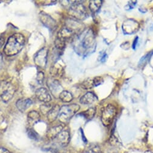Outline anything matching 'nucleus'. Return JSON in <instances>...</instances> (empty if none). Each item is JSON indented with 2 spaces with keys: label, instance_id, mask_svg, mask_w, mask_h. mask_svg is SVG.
<instances>
[{
  "label": "nucleus",
  "instance_id": "20",
  "mask_svg": "<svg viewBox=\"0 0 153 153\" xmlns=\"http://www.w3.org/2000/svg\"><path fill=\"white\" fill-rule=\"evenodd\" d=\"M28 122L30 125H33L40 120V115L36 111H30L27 115Z\"/></svg>",
  "mask_w": 153,
  "mask_h": 153
},
{
  "label": "nucleus",
  "instance_id": "5",
  "mask_svg": "<svg viewBox=\"0 0 153 153\" xmlns=\"http://www.w3.org/2000/svg\"><path fill=\"white\" fill-rule=\"evenodd\" d=\"M116 115V108L111 105L108 104L102 111L101 112V122L106 127L109 126L113 121Z\"/></svg>",
  "mask_w": 153,
  "mask_h": 153
},
{
  "label": "nucleus",
  "instance_id": "8",
  "mask_svg": "<svg viewBox=\"0 0 153 153\" xmlns=\"http://www.w3.org/2000/svg\"><path fill=\"white\" fill-rule=\"evenodd\" d=\"M139 24L134 19H128L125 20L122 25V29L125 34H133L139 30Z\"/></svg>",
  "mask_w": 153,
  "mask_h": 153
},
{
  "label": "nucleus",
  "instance_id": "16",
  "mask_svg": "<svg viewBox=\"0 0 153 153\" xmlns=\"http://www.w3.org/2000/svg\"><path fill=\"white\" fill-rule=\"evenodd\" d=\"M63 126L61 124L52 127L47 131V138L52 141L55 139V137L63 130Z\"/></svg>",
  "mask_w": 153,
  "mask_h": 153
},
{
  "label": "nucleus",
  "instance_id": "18",
  "mask_svg": "<svg viewBox=\"0 0 153 153\" xmlns=\"http://www.w3.org/2000/svg\"><path fill=\"white\" fill-rule=\"evenodd\" d=\"M74 35H75V34L70 30H69L68 28H66V27L64 26L58 32L57 37L62 39L66 41L67 39H69L71 38L72 37H73Z\"/></svg>",
  "mask_w": 153,
  "mask_h": 153
},
{
  "label": "nucleus",
  "instance_id": "11",
  "mask_svg": "<svg viewBox=\"0 0 153 153\" xmlns=\"http://www.w3.org/2000/svg\"><path fill=\"white\" fill-rule=\"evenodd\" d=\"M39 19L42 24H44L46 27L49 28L52 31H54L57 28L56 21L49 15L45 12H40L39 14Z\"/></svg>",
  "mask_w": 153,
  "mask_h": 153
},
{
  "label": "nucleus",
  "instance_id": "6",
  "mask_svg": "<svg viewBox=\"0 0 153 153\" xmlns=\"http://www.w3.org/2000/svg\"><path fill=\"white\" fill-rule=\"evenodd\" d=\"M95 38L92 31L89 30L84 35V37L80 40V46L86 52L95 46Z\"/></svg>",
  "mask_w": 153,
  "mask_h": 153
},
{
  "label": "nucleus",
  "instance_id": "25",
  "mask_svg": "<svg viewBox=\"0 0 153 153\" xmlns=\"http://www.w3.org/2000/svg\"><path fill=\"white\" fill-rule=\"evenodd\" d=\"M54 44H55V46L56 48L60 51H63L66 46V41L57 37L56 39L54 41Z\"/></svg>",
  "mask_w": 153,
  "mask_h": 153
},
{
  "label": "nucleus",
  "instance_id": "4",
  "mask_svg": "<svg viewBox=\"0 0 153 153\" xmlns=\"http://www.w3.org/2000/svg\"><path fill=\"white\" fill-rule=\"evenodd\" d=\"M16 91L15 86L10 82L3 81L0 82V97L4 102L10 101Z\"/></svg>",
  "mask_w": 153,
  "mask_h": 153
},
{
  "label": "nucleus",
  "instance_id": "36",
  "mask_svg": "<svg viewBox=\"0 0 153 153\" xmlns=\"http://www.w3.org/2000/svg\"><path fill=\"white\" fill-rule=\"evenodd\" d=\"M5 42V40L4 38L0 37V49L2 48V46L4 45V43Z\"/></svg>",
  "mask_w": 153,
  "mask_h": 153
},
{
  "label": "nucleus",
  "instance_id": "23",
  "mask_svg": "<svg viewBox=\"0 0 153 153\" xmlns=\"http://www.w3.org/2000/svg\"><path fill=\"white\" fill-rule=\"evenodd\" d=\"M96 113V108L95 107H92L89 108L87 111L82 112L81 114L86 119L88 120H92Z\"/></svg>",
  "mask_w": 153,
  "mask_h": 153
},
{
  "label": "nucleus",
  "instance_id": "9",
  "mask_svg": "<svg viewBox=\"0 0 153 153\" xmlns=\"http://www.w3.org/2000/svg\"><path fill=\"white\" fill-rule=\"evenodd\" d=\"M64 27L70 30L74 34L77 33H82L85 29V25L80 21L74 18H69L66 20Z\"/></svg>",
  "mask_w": 153,
  "mask_h": 153
},
{
  "label": "nucleus",
  "instance_id": "29",
  "mask_svg": "<svg viewBox=\"0 0 153 153\" xmlns=\"http://www.w3.org/2000/svg\"><path fill=\"white\" fill-rule=\"evenodd\" d=\"M44 79V73L42 71H39L37 76V81L39 84H42Z\"/></svg>",
  "mask_w": 153,
  "mask_h": 153
},
{
  "label": "nucleus",
  "instance_id": "32",
  "mask_svg": "<svg viewBox=\"0 0 153 153\" xmlns=\"http://www.w3.org/2000/svg\"><path fill=\"white\" fill-rule=\"evenodd\" d=\"M56 148H50L48 149V153H60L59 150Z\"/></svg>",
  "mask_w": 153,
  "mask_h": 153
},
{
  "label": "nucleus",
  "instance_id": "17",
  "mask_svg": "<svg viewBox=\"0 0 153 153\" xmlns=\"http://www.w3.org/2000/svg\"><path fill=\"white\" fill-rule=\"evenodd\" d=\"M60 106L58 105H54L50 111L47 114V119L50 123H53L58 117L60 112Z\"/></svg>",
  "mask_w": 153,
  "mask_h": 153
},
{
  "label": "nucleus",
  "instance_id": "28",
  "mask_svg": "<svg viewBox=\"0 0 153 153\" xmlns=\"http://www.w3.org/2000/svg\"><path fill=\"white\" fill-rule=\"evenodd\" d=\"M93 81H94V87H97V86L102 84L104 82V80L102 77H100V76H97V77H95L93 79Z\"/></svg>",
  "mask_w": 153,
  "mask_h": 153
},
{
  "label": "nucleus",
  "instance_id": "10",
  "mask_svg": "<svg viewBox=\"0 0 153 153\" xmlns=\"http://www.w3.org/2000/svg\"><path fill=\"white\" fill-rule=\"evenodd\" d=\"M70 141V134L67 130H62L52 140L56 146L61 148L66 147Z\"/></svg>",
  "mask_w": 153,
  "mask_h": 153
},
{
  "label": "nucleus",
  "instance_id": "15",
  "mask_svg": "<svg viewBox=\"0 0 153 153\" xmlns=\"http://www.w3.org/2000/svg\"><path fill=\"white\" fill-rule=\"evenodd\" d=\"M33 104V102L30 99H21L18 100L16 103V106L18 109L21 112H25L28 108H29Z\"/></svg>",
  "mask_w": 153,
  "mask_h": 153
},
{
  "label": "nucleus",
  "instance_id": "19",
  "mask_svg": "<svg viewBox=\"0 0 153 153\" xmlns=\"http://www.w3.org/2000/svg\"><path fill=\"white\" fill-rule=\"evenodd\" d=\"M64 70L63 67L58 64L56 63L54 65H52L50 70V74L53 76V77H57V76H62L63 74Z\"/></svg>",
  "mask_w": 153,
  "mask_h": 153
},
{
  "label": "nucleus",
  "instance_id": "37",
  "mask_svg": "<svg viewBox=\"0 0 153 153\" xmlns=\"http://www.w3.org/2000/svg\"><path fill=\"white\" fill-rule=\"evenodd\" d=\"M3 64V55H2V53H0V67L2 66Z\"/></svg>",
  "mask_w": 153,
  "mask_h": 153
},
{
  "label": "nucleus",
  "instance_id": "35",
  "mask_svg": "<svg viewBox=\"0 0 153 153\" xmlns=\"http://www.w3.org/2000/svg\"><path fill=\"white\" fill-rule=\"evenodd\" d=\"M138 40H139V37H136V39H135L134 40V41H133V46H132L133 49H136V46H137V43H138Z\"/></svg>",
  "mask_w": 153,
  "mask_h": 153
},
{
  "label": "nucleus",
  "instance_id": "31",
  "mask_svg": "<svg viewBox=\"0 0 153 153\" xmlns=\"http://www.w3.org/2000/svg\"><path fill=\"white\" fill-rule=\"evenodd\" d=\"M91 151L92 153H101V148L97 145H94L93 147H92Z\"/></svg>",
  "mask_w": 153,
  "mask_h": 153
},
{
  "label": "nucleus",
  "instance_id": "26",
  "mask_svg": "<svg viewBox=\"0 0 153 153\" xmlns=\"http://www.w3.org/2000/svg\"><path fill=\"white\" fill-rule=\"evenodd\" d=\"M52 105L51 104H50L48 103H45V104L42 105L40 106V110L41 111V112L44 114V115H46L48 114V112L50 111V110L52 109Z\"/></svg>",
  "mask_w": 153,
  "mask_h": 153
},
{
  "label": "nucleus",
  "instance_id": "3",
  "mask_svg": "<svg viewBox=\"0 0 153 153\" xmlns=\"http://www.w3.org/2000/svg\"><path fill=\"white\" fill-rule=\"evenodd\" d=\"M68 13L75 19L82 21L87 18L88 14L85 6L79 1H74L69 7Z\"/></svg>",
  "mask_w": 153,
  "mask_h": 153
},
{
  "label": "nucleus",
  "instance_id": "30",
  "mask_svg": "<svg viewBox=\"0 0 153 153\" xmlns=\"http://www.w3.org/2000/svg\"><path fill=\"white\" fill-rule=\"evenodd\" d=\"M136 3L137 1H131L129 2V4H128L126 6H125V8L127 10H131V9H133L134 8V7L136 6Z\"/></svg>",
  "mask_w": 153,
  "mask_h": 153
},
{
  "label": "nucleus",
  "instance_id": "12",
  "mask_svg": "<svg viewBox=\"0 0 153 153\" xmlns=\"http://www.w3.org/2000/svg\"><path fill=\"white\" fill-rule=\"evenodd\" d=\"M35 94H36V96L38 98V99L40 101L44 102V103H49L52 99L51 96L49 91H48V90L44 87L38 88L36 91Z\"/></svg>",
  "mask_w": 153,
  "mask_h": 153
},
{
  "label": "nucleus",
  "instance_id": "7",
  "mask_svg": "<svg viewBox=\"0 0 153 153\" xmlns=\"http://www.w3.org/2000/svg\"><path fill=\"white\" fill-rule=\"evenodd\" d=\"M48 50L46 48L40 49L34 56L35 64L39 68H45L47 64Z\"/></svg>",
  "mask_w": 153,
  "mask_h": 153
},
{
  "label": "nucleus",
  "instance_id": "13",
  "mask_svg": "<svg viewBox=\"0 0 153 153\" xmlns=\"http://www.w3.org/2000/svg\"><path fill=\"white\" fill-rule=\"evenodd\" d=\"M98 100V97L92 92H88L80 99V102L84 105H90Z\"/></svg>",
  "mask_w": 153,
  "mask_h": 153
},
{
  "label": "nucleus",
  "instance_id": "1",
  "mask_svg": "<svg viewBox=\"0 0 153 153\" xmlns=\"http://www.w3.org/2000/svg\"><path fill=\"white\" fill-rule=\"evenodd\" d=\"M25 37L20 33H15L8 40L4 48V53L8 56L18 54L25 45Z\"/></svg>",
  "mask_w": 153,
  "mask_h": 153
},
{
  "label": "nucleus",
  "instance_id": "33",
  "mask_svg": "<svg viewBox=\"0 0 153 153\" xmlns=\"http://www.w3.org/2000/svg\"><path fill=\"white\" fill-rule=\"evenodd\" d=\"M0 153H12V152L7 148L0 146Z\"/></svg>",
  "mask_w": 153,
  "mask_h": 153
},
{
  "label": "nucleus",
  "instance_id": "38",
  "mask_svg": "<svg viewBox=\"0 0 153 153\" xmlns=\"http://www.w3.org/2000/svg\"><path fill=\"white\" fill-rule=\"evenodd\" d=\"M82 137H83V141H84L85 142H87V140H86V137H85V135H84V134H83V130H82Z\"/></svg>",
  "mask_w": 153,
  "mask_h": 153
},
{
  "label": "nucleus",
  "instance_id": "2",
  "mask_svg": "<svg viewBox=\"0 0 153 153\" xmlns=\"http://www.w3.org/2000/svg\"><path fill=\"white\" fill-rule=\"evenodd\" d=\"M80 108V106L77 104H70L64 105L60 109L58 120L62 124H67L70 119L75 115Z\"/></svg>",
  "mask_w": 153,
  "mask_h": 153
},
{
  "label": "nucleus",
  "instance_id": "24",
  "mask_svg": "<svg viewBox=\"0 0 153 153\" xmlns=\"http://www.w3.org/2000/svg\"><path fill=\"white\" fill-rule=\"evenodd\" d=\"M81 87L83 89L86 90H91L92 88H93L94 87L93 79H87L84 81L81 84Z\"/></svg>",
  "mask_w": 153,
  "mask_h": 153
},
{
  "label": "nucleus",
  "instance_id": "21",
  "mask_svg": "<svg viewBox=\"0 0 153 153\" xmlns=\"http://www.w3.org/2000/svg\"><path fill=\"white\" fill-rule=\"evenodd\" d=\"M58 98L64 103H69L73 100V96L69 91L63 90L59 94Z\"/></svg>",
  "mask_w": 153,
  "mask_h": 153
},
{
  "label": "nucleus",
  "instance_id": "14",
  "mask_svg": "<svg viewBox=\"0 0 153 153\" xmlns=\"http://www.w3.org/2000/svg\"><path fill=\"white\" fill-rule=\"evenodd\" d=\"M47 85L50 90L52 92L54 96H55L56 94H58V96L60 93L63 91L62 90V87H61L60 83L56 80H48L47 81Z\"/></svg>",
  "mask_w": 153,
  "mask_h": 153
},
{
  "label": "nucleus",
  "instance_id": "27",
  "mask_svg": "<svg viewBox=\"0 0 153 153\" xmlns=\"http://www.w3.org/2000/svg\"><path fill=\"white\" fill-rule=\"evenodd\" d=\"M28 136L29 137L33 140H38L39 137V135L38 133L33 129H29L28 131Z\"/></svg>",
  "mask_w": 153,
  "mask_h": 153
},
{
  "label": "nucleus",
  "instance_id": "22",
  "mask_svg": "<svg viewBox=\"0 0 153 153\" xmlns=\"http://www.w3.org/2000/svg\"><path fill=\"white\" fill-rule=\"evenodd\" d=\"M103 1L100 0H95V1H91L89 3V9L92 13H97L101 7Z\"/></svg>",
  "mask_w": 153,
  "mask_h": 153
},
{
  "label": "nucleus",
  "instance_id": "34",
  "mask_svg": "<svg viewBox=\"0 0 153 153\" xmlns=\"http://www.w3.org/2000/svg\"><path fill=\"white\" fill-rule=\"evenodd\" d=\"M100 61L101 62H104L106 60V58H107V54L106 52H103L101 54V56H100Z\"/></svg>",
  "mask_w": 153,
  "mask_h": 153
}]
</instances>
